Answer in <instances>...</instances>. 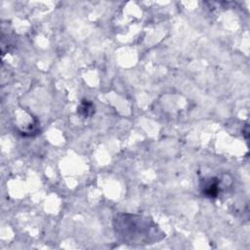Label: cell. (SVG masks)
<instances>
[{
    "mask_svg": "<svg viewBox=\"0 0 250 250\" xmlns=\"http://www.w3.org/2000/svg\"><path fill=\"white\" fill-rule=\"evenodd\" d=\"M94 112H95V106L88 100H83L80 103L79 106L77 107V113H79L84 118L90 117Z\"/></svg>",
    "mask_w": 250,
    "mask_h": 250,
    "instance_id": "3",
    "label": "cell"
},
{
    "mask_svg": "<svg viewBox=\"0 0 250 250\" xmlns=\"http://www.w3.org/2000/svg\"><path fill=\"white\" fill-rule=\"evenodd\" d=\"M112 225L117 240L128 245H150L165 237V232L148 216L118 213L114 216Z\"/></svg>",
    "mask_w": 250,
    "mask_h": 250,
    "instance_id": "1",
    "label": "cell"
},
{
    "mask_svg": "<svg viewBox=\"0 0 250 250\" xmlns=\"http://www.w3.org/2000/svg\"><path fill=\"white\" fill-rule=\"evenodd\" d=\"M201 193L209 198H216L221 193L223 187H222V180L219 177H210L203 179L200 184Z\"/></svg>",
    "mask_w": 250,
    "mask_h": 250,
    "instance_id": "2",
    "label": "cell"
}]
</instances>
